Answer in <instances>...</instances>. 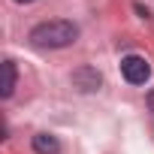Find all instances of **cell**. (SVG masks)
Listing matches in <instances>:
<instances>
[{
  "label": "cell",
  "instance_id": "5",
  "mask_svg": "<svg viewBox=\"0 0 154 154\" xmlns=\"http://www.w3.org/2000/svg\"><path fill=\"white\" fill-rule=\"evenodd\" d=\"M30 145H33L36 154H60V142H57V136H51V133H36Z\"/></svg>",
  "mask_w": 154,
  "mask_h": 154
},
{
  "label": "cell",
  "instance_id": "2",
  "mask_svg": "<svg viewBox=\"0 0 154 154\" xmlns=\"http://www.w3.org/2000/svg\"><path fill=\"white\" fill-rule=\"evenodd\" d=\"M121 75L130 85H145L151 79V63L142 54H124L121 57Z\"/></svg>",
  "mask_w": 154,
  "mask_h": 154
},
{
  "label": "cell",
  "instance_id": "6",
  "mask_svg": "<svg viewBox=\"0 0 154 154\" xmlns=\"http://www.w3.org/2000/svg\"><path fill=\"white\" fill-rule=\"evenodd\" d=\"M145 103H148V109H151V112H154V91H151V94H148V100H145Z\"/></svg>",
  "mask_w": 154,
  "mask_h": 154
},
{
  "label": "cell",
  "instance_id": "3",
  "mask_svg": "<svg viewBox=\"0 0 154 154\" xmlns=\"http://www.w3.org/2000/svg\"><path fill=\"white\" fill-rule=\"evenodd\" d=\"M72 85L79 88L82 94H91L103 85V75L97 66H79V69H72Z\"/></svg>",
  "mask_w": 154,
  "mask_h": 154
},
{
  "label": "cell",
  "instance_id": "4",
  "mask_svg": "<svg viewBox=\"0 0 154 154\" xmlns=\"http://www.w3.org/2000/svg\"><path fill=\"white\" fill-rule=\"evenodd\" d=\"M15 82H18V69H15V60H3V88H0V97L9 100L15 94Z\"/></svg>",
  "mask_w": 154,
  "mask_h": 154
},
{
  "label": "cell",
  "instance_id": "7",
  "mask_svg": "<svg viewBox=\"0 0 154 154\" xmlns=\"http://www.w3.org/2000/svg\"><path fill=\"white\" fill-rule=\"evenodd\" d=\"M15 3H33V0H15Z\"/></svg>",
  "mask_w": 154,
  "mask_h": 154
},
{
  "label": "cell",
  "instance_id": "1",
  "mask_svg": "<svg viewBox=\"0 0 154 154\" xmlns=\"http://www.w3.org/2000/svg\"><path fill=\"white\" fill-rule=\"evenodd\" d=\"M27 39H30L33 48H48V51L66 48V45H72L75 39H79V24H72V21H66V18L42 21V24L30 27Z\"/></svg>",
  "mask_w": 154,
  "mask_h": 154
}]
</instances>
